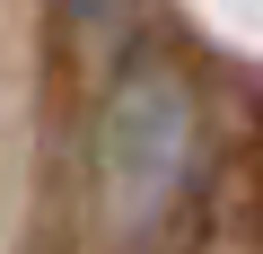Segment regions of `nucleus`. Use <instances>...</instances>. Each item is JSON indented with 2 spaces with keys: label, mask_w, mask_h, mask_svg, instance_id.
<instances>
[{
  "label": "nucleus",
  "mask_w": 263,
  "mask_h": 254,
  "mask_svg": "<svg viewBox=\"0 0 263 254\" xmlns=\"http://www.w3.org/2000/svg\"><path fill=\"white\" fill-rule=\"evenodd\" d=\"M184 149H193L184 88L158 79V70H132L105 105V193L123 202V219L158 210V193L184 175Z\"/></svg>",
  "instance_id": "obj_1"
}]
</instances>
